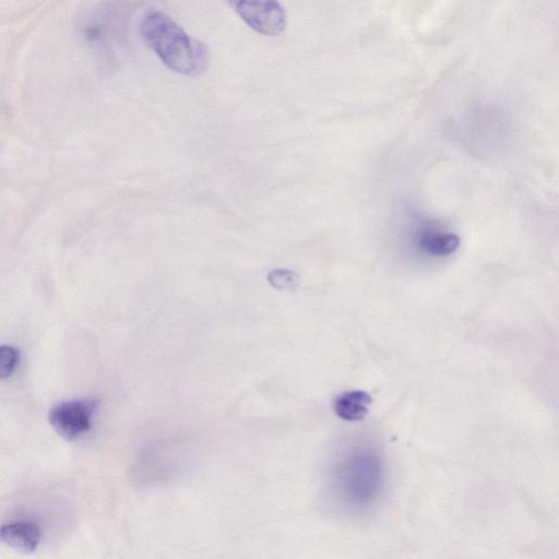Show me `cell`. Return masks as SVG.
<instances>
[{
	"instance_id": "cell-6",
	"label": "cell",
	"mask_w": 559,
	"mask_h": 559,
	"mask_svg": "<svg viewBox=\"0 0 559 559\" xmlns=\"http://www.w3.org/2000/svg\"><path fill=\"white\" fill-rule=\"evenodd\" d=\"M373 399L362 390L344 392L335 401V411L340 419L347 422H358L365 419L370 411Z\"/></svg>"
},
{
	"instance_id": "cell-5",
	"label": "cell",
	"mask_w": 559,
	"mask_h": 559,
	"mask_svg": "<svg viewBox=\"0 0 559 559\" xmlns=\"http://www.w3.org/2000/svg\"><path fill=\"white\" fill-rule=\"evenodd\" d=\"M41 542V531L29 521H19L0 528V543L17 552L32 553Z\"/></svg>"
},
{
	"instance_id": "cell-7",
	"label": "cell",
	"mask_w": 559,
	"mask_h": 559,
	"mask_svg": "<svg viewBox=\"0 0 559 559\" xmlns=\"http://www.w3.org/2000/svg\"><path fill=\"white\" fill-rule=\"evenodd\" d=\"M460 246V239L455 234L427 233L422 237L421 247L434 256L454 254Z\"/></svg>"
},
{
	"instance_id": "cell-8",
	"label": "cell",
	"mask_w": 559,
	"mask_h": 559,
	"mask_svg": "<svg viewBox=\"0 0 559 559\" xmlns=\"http://www.w3.org/2000/svg\"><path fill=\"white\" fill-rule=\"evenodd\" d=\"M18 360V352L14 348L0 347V379H6L14 374Z\"/></svg>"
},
{
	"instance_id": "cell-2",
	"label": "cell",
	"mask_w": 559,
	"mask_h": 559,
	"mask_svg": "<svg viewBox=\"0 0 559 559\" xmlns=\"http://www.w3.org/2000/svg\"><path fill=\"white\" fill-rule=\"evenodd\" d=\"M124 7L110 0L95 6L82 17L80 33L83 40L99 53H107L123 28Z\"/></svg>"
},
{
	"instance_id": "cell-3",
	"label": "cell",
	"mask_w": 559,
	"mask_h": 559,
	"mask_svg": "<svg viewBox=\"0 0 559 559\" xmlns=\"http://www.w3.org/2000/svg\"><path fill=\"white\" fill-rule=\"evenodd\" d=\"M235 13L264 37H279L288 25V15L278 0H227Z\"/></svg>"
},
{
	"instance_id": "cell-1",
	"label": "cell",
	"mask_w": 559,
	"mask_h": 559,
	"mask_svg": "<svg viewBox=\"0 0 559 559\" xmlns=\"http://www.w3.org/2000/svg\"><path fill=\"white\" fill-rule=\"evenodd\" d=\"M142 39L174 73L199 77L209 68L208 46L190 35L168 15L150 11L140 23Z\"/></svg>"
},
{
	"instance_id": "cell-4",
	"label": "cell",
	"mask_w": 559,
	"mask_h": 559,
	"mask_svg": "<svg viewBox=\"0 0 559 559\" xmlns=\"http://www.w3.org/2000/svg\"><path fill=\"white\" fill-rule=\"evenodd\" d=\"M99 402L95 399H82L57 404L49 414L54 430L68 440H73L90 430Z\"/></svg>"
}]
</instances>
